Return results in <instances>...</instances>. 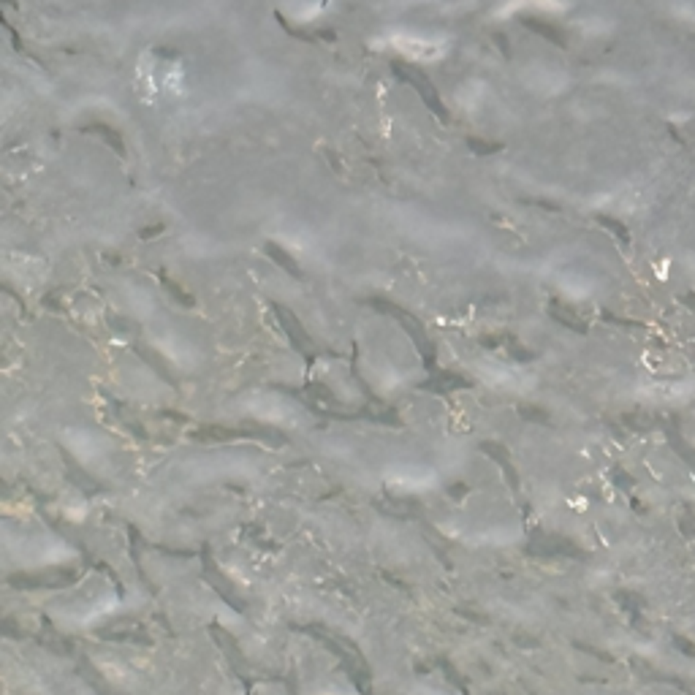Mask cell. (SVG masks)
Returning <instances> with one entry per match:
<instances>
[{
	"instance_id": "6da1fadb",
	"label": "cell",
	"mask_w": 695,
	"mask_h": 695,
	"mask_svg": "<svg viewBox=\"0 0 695 695\" xmlns=\"http://www.w3.org/2000/svg\"><path fill=\"white\" fill-rule=\"evenodd\" d=\"M394 44L405 55H416V57H432L440 52V44H435L432 39H396Z\"/></svg>"
}]
</instances>
